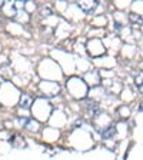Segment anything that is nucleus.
<instances>
[{
	"instance_id": "nucleus-1",
	"label": "nucleus",
	"mask_w": 143,
	"mask_h": 160,
	"mask_svg": "<svg viewBox=\"0 0 143 160\" xmlns=\"http://www.w3.org/2000/svg\"><path fill=\"white\" fill-rule=\"evenodd\" d=\"M97 4H99V3H97V2H94V0H84V2H79V3H77V6L83 10V12L90 13V12H93L94 7H96Z\"/></svg>"
},
{
	"instance_id": "nucleus-2",
	"label": "nucleus",
	"mask_w": 143,
	"mask_h": 160,
	"mask_svg": "<svg viewBox=\"0 0 143 160\" xmlns=\"http://www.w3.org/2000/svg\"><path fill=\"white\" fill-rule=\"evenodd\" d=\"M33 104V97L30 96L29 93H23L20 96V102H19V106L22 109H30Z\"/></svg>"
},
{
	"instance_id": "nucleus-3",
	"label": "nucleus",
	"mask_w": 143,
	"mask_h": 160,
	"mask_svg": "<svg viewBox=\"0 0 143 160\" xmlns=\"http://www.w3.org/2000/svg\"><path fill=\"white\" fill-rule=\"evenodd\" d=\"M115 134H116L115 126H109L102 132V137H103V139H112V137H115Z\"/></svg>"
},
{
	"instance_id": "nucleus-4",
	"label": "nucleus",
	"mask_w": 143,
	"mask_h": 160,
	"mask_svg": "<svg viewBox=\"0 0 143 160\" xmlns=\"http://www.w3.org/2000/svg\"><path fill=\"white\" fill-rule=\"evenodd\" d=\"M89 112L92 113V116L97 114V112H99V107H97V104L96 103H89Z\"/></svg>"
},
{
	"instance_id": "nucleus-5",
	"label": "nucleus",
	"mask_w": 143,
	"mask_h": 160,
	"mask_svg": "<svg viewBox=\"0 0 143 160\" xmlns=\"http://www.w3.org/2000/svg\"><path fill=\"white\" fill-rule=\"evenodd\" d=\"M142 79H143V73H142V72H140V73H139V76L136 77V86L139 87V90H140V92H142Z\"/></svg>"
},
{
	"instance_id": "nucleus-6",
	"label": "nucleus",
	"mask_w": 143,
	"mask_h": 160,
	"mask_svg": "<svg viewBox=\"0 0 143 160\" xmlns=\"http://www.w3.org/2000/svg\"><path fill=\"white\" fill-rule=\"evenodd\" d=\"M129 19L132 20V22H142L140 16H139V14H136V13H130L129 14Z\"/></svg>"
},
{
	"instance_id": "nucleus-7",
	"label": "nucleus",
	"mask_w": 143,
	"mask_h": 160,
	"mask_svg": "<svg viewBox=\"0 0 143 160\" xmlns=\"http://www.w3.org/2000/svg\"><path fill=\"white\" fill-rule=\"evenodd\" d=\"M0 20H2V17H0Z\"/></svg>"
}]
</instances>
